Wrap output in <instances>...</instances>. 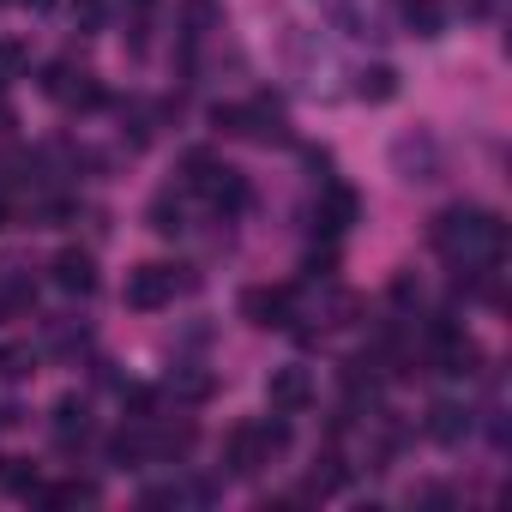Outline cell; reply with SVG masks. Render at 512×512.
I'll use <instances>...</instances> for the list:
<instances>
[{"mask_svg":"<svg viewBox=\"0 0 512 512\" xmlns=\"http://www.w3.org/2000/svg\"><path fill=\"white\" fill-rule=\"evenodd\" d=\"M266 404H272L278 416H302V410L314 404V374H308L302 362L272 368V380H266Z\"/></svg>","mask_w":512,"mask_h":512,"instance_id":"cell-10","label":"cell"},{"mask_svg":"<svg viewBox=\"0 0 512 512\" xmlns=\"http://www.w3.org/2000/svg\"><path fill=\"white\" fill-rule=\"evenodd\" d=\"M344 482H350V464H344L338 452H320L314 470H308V494H338Z\"/></svg>","mask_w":512,"mask_h":512,"instance_id":"cell-18","label":"cell"},{"mask_svg":"<svg viewBox=\"0 0 512 512\" xmlns=\"http://www.w3.org/2000/svg\"><path fill=\"white\" fill-rule=\"evenodd\" d=\"M193 284H199V278H193L187 266H157V260H151V266H133V272H127V290H121V296H127L133 314H157V308H169V302H175L181 290H193Z\"/></svg>","mask_w":512,"mask_h":512,"instance_id":"cell-4","label":"cell"},{"mask_svg":"<svg viewBox=\"0 0 512 512\" xmlns=\"http://www.w3.org/2000/svg\"><path fill=\"white\" fill-rule=\"evenodd\" d=\"M290 446V422L272 410V422H235L223 440V470L229 476H260L278 452Z\"/></svg>","mask_w":512,"mask_h":512,"instance_id":"cell-2","label":"cell"},{"mask_svg":"<svg viewBox=\"0 0 512 512\" xmlns=\"http://www.w3.org/2000/svg\"><path fill=\"white\" fill-rule=\"evenodd\" d=\"M211 127L229 139H253V145H290V115L272 97H247V103H217Z\"/></svg>","mask_w":512,"mask_h":512,"instance_id":"cell-3","label":"cell"},{"mask_svg":"<svg viewBox=\"0 0 512 512\" xmlns=\"http://www.w3.org/2000/svg\"><path fill=\"white\" fill-rule=\"evenodd\" d=\"M25 67H31V43L25 37H0V85L25 79Z\"/></svg>","mask_w":512,"mask_h":512,"instance_id":"cell-22","label":"cell"},{"mask_svg":"<svg viewBox=\"0 0 512 512\" xmlns=\"http://www.w3.org/2000/svg\"><path fill=\"white\" fill-rule=\"evenodd\" d=\"M241 320L260 326V332H284L290 320H302L296 290L290 284H253V290H241Z\"/></svg>","mask_w":512,"mask_h":512,"instance_id":"cell-7","label":"cell"},{"mask_svg":"<svg viewBox=\"0 0 512 512\" xmlns=\"http://www.w3.org/2000/svg\"><path fill=\"white\" fill-rule=\"evenodd\" d=\"M398 19H404V31L422 37V43L446 31V7H440V0H398Z\"/></svg>","mask_w":512,"mask_h":512,"instance_id":"cell-15","label":"cell"},{"mask_svg":"<svg viewBox=\"0 0 512 512\" xmlns=\"http://www.w3.org/2000/svg\"><path fill=\"white\" fill-rule=\"evenodd\" d=\"M392 308H422V284H416L410 272L392 278Z\"/></svg>","mask_w":512,"mask_h":512,"instance_id":"cell-27","label":"cell"},{"mask_svg":"<svg viewBox=\"0 0 512 512\" xmlns=\"http://www.w3.org/2000/svg\"><path fill=\"white\" fill-rule=\"evenodd\" d=\"M217 392V374H205V368H175L169 374V398L175 404H205Z\"/></svg>","mask_w":512,"mask_h":512,"instance_id":"cell-16","label":"cell"},{"mask_svg":"<svg viewBox=\"0 0 512 512\" xmlns=\"http://www.w3.org/2000/svg\"><path fill=\"white\" fill-rule=\"evenodd\" d=\"M49 434H55V446H61V452H79V446H91V440H97L91 404H85L79 392L55 398V410H49Z\"/></svg>","mask_w":512,"mask_h":512,"instance_id":"cell-8","label":"cell"},{"mask_svg":"<svg viewBox=\"0 0 512 512\" xmlns=\"http://www.w3.org/2000/svg\"><path fill=\"white\" fill-rule=\"evenodd\" d=\"M121 404L133 410V422H151V410H157V392H151V386H127V392H121Z\"/></svg>","mask_w":512,"mask_h":512,"instance_id":"cell-26","label":"cell"},{"mask_svg":"<svg viewBox=\"0 0 512 512\" xmlns=\"http://www.w3.org/2000/svg\"><path fill=\"white\" fill-rule=\"evenodd\" d=\"M356 97L362 103H392L398 97V73L392 67H362L356 73Z\"/></svg>","mask_w":512,"mask_h":512,"instance_id":"cell-19","label":"cell"},{"mask_svg":"<svg viewBox=\"0 0 512 512\" xmlns=\"http://www.w3.org/2000/svg\"><path fill=\"white\" fill-rule=\"evenodd\" d=\"M31 500H43V506H91V500H97V482H85V476H73V482H55V488H37Z\"/></svg>","mask_w":512,"mask_h":512,"instance_id":"cell-20","label":"cell"},{"mask_svg":"<svg viewBox=\"0 0 512 512\" xmlns=\"http://www.w3.org/2000/svg\"><path fill=\"white\" fill-rule=\"evenodd\" d=\"M19 7H37V13H43V7H55V0H19Z\"/></svg>","mask_w":512,"mask_h":512,"instance_id":"cell-30","label":"cell"},{"mask_svg":"<svg viewBox=\"0 0 512 512\" xmlns=\"http://www.w3.org/2000/svg\"><path fill=\"white\" fill-rule=\"evenodd\" d=\"M43 97H49V103H61V109H73V115L103 109V85H97V73H91V67H79L73 55H61V61H49V67H43Z\"/></svg>","mask_w":512,"mask_h":512,"instance_id":"cell-5","label":"cell"},{"mask_svg":"<svg viewBox=\"0 0 512 512\" xmlns=\"http://www.w3.org/2000/svg\"><path fill=\"white\" fill-rule=\"evenodd\" d=\"M151 458H157V452H151V428H145V422L109 434V464H115V470H139V464H151Z\"/></svg>","mask_w":512,"mask_h":512,"instance_id":"cell-13","label":"cell"},{"mask_svg":"<svg viewBox=\"0 0 512 512\" xmlns=\"http://www.w3.org/2000/svg\"><path fill=\"white\" fill-rule=\"evenodd\" d=\"M356 217H362L356 187H344V181H320V199H314V229H320V235H344Z\"/></svg>","mask_w":512,"mask_h":512,"instance_id":"cell-9","label":"cell"},{"mask_svg":"<svg viewBox=\"0 0 512 512\" xmlns=\"http://www.w3.org/2000/svg\"><path fill=\"white\" fill-rule=\"evenodd\" d=\"M13 121H19V115H13V103H0V133H13Z\"/></svg>","mask_w":512,"mask_h":512,"instance_id":"cell-29","label":"cell"},{"mask_svg":"<svg viewBox=\"0 0 512 512\" xmlns=\"http://www.w3.org/2000/svg\"><path fill=\"white\" fill-rule=\"evenodd\" d=\"M145 223H151L157 235H181V229H187V205H181V193H157V199L145 205Z\"/></svg>","mask_w":512,"mask_h":512,"instance_id":"cell-17","label":"cell"},{"mask_svg":"<svg viewBox=\"0 0 512 512\" xmlns=\"http://www.w3.org/2000/svg\"><path fill=\"white\" fill-rule=\"evenodd\" d=\"M0 488L31 500V494L43 488V476H37V464H25V458H0Z\"/></svg>","mask_w":512,"mask_h":512,"instance_id":"cell-21","label":"cell"},{"mask_svg":"<svg viewBox=\"0 0 512 512\" xmlns=\"http://www.w3.org/2000/svg\"><path fill=\"white\" fill-rule=\"evenodd\" d=\"M85 326H73V320H49V332H43V344L55 350V356H73V350H85Z\"/></svg>","mask_w":512,"mask_h":512,"instance_id":"cell-24","label":"cell"},{"mask_svg":"<svg viewBox=\"0 0 512 512\" xmlns=\"http://www.w3.org/2000/svg\"><path fill=\"white\" fill-rule=\"evenodd\" d=\"M392 169H398L410 187H428V181L446 175V151H440V139H434L428 127H416V133L392 139Z\"/></svg>","mask_w":512,"mask_h":512,"instance_id":"cell-6","label":"cell"},{"mask_svg":"<svg viewBox=\"0 0 512 512\" xmlns=\"http://www.w3.org/2000/svg\"><path fill=\"white\" fill-rule=\"evenodd\" d=\"M49 278H55L61 296H91L97 290V260H91V253H79V247H67V253H55Z\"/></svg>","mask_w":512,"mask_h":512,"instance_id":"cell-12","label":"cell"},{"mask_svg":"<svg viewBox=\"0 0 512 512\" xmlns=\"http://www.w3.org/2000/svg\"><path fill=\"white\" fill-rule=\"evenodd\" d=\"M422 428H428V440H440V446H458V440H464V434L476 428V416H470L464 404H434Z\"/></svg>","mask_w":512,"mask_h":512,"instance_id":"cell-14","label":"cell"},{"mask_svg":"<svg viewBox=\"0 0 512 512\" xmlns=\"http://www.w3.org/2000/svg\"><path fill=\"white\" fill-rule=\"evenodd\" d=\"M199 193L223 211V217H235V211H247V199H253V187H247V175L241 169H229V163H211V175L199 181Z\"/></svg>","mask_w":512,"mask_h":512,"instance_id":"cell-11","label":"cell"},{"mask_svg":"<svg viewBox=\"0 0 512 512\" xmlns=\"http://www.w3.org/2000/svg\"><path fill=\"white\" fill-rule=\"evenodd\" d=\"M73 31H79V37L103 31V0H73Z\"/></svg>","mask_w":512,"mask_h":512,"instance_id":"cell-25","label":"cell"},{"mask_svg":"<svg viewBox=\"0 0 512 512\" xmlns=\"http://www.w3.org/2000/svg\"><path fill=\"white\" fill-rule=\"evenodd\" d=\"M428 247L452 266H500L506 253V223L488 205H446L428 223Z\"/></svg>","mask_w":512,"mask_h":512,"instance_id":"cell-1","label":"cell"},{"mask_svg":"<svg viewBox=\"0 0 512 512\" xmlns=\"http://www.w3.org/2000/svg\"><path fill=\"white\" fill-rule=\"evenodd\" d=\"M31 374H37L31 344H0V380H31Z\"/></svg>","mask_w":512,"mask_h":512,"instance_id":"cell-23","label":"cell"},{"mask_svg":"<svg viewBox=\"0 0 512 512\" xmlns=\"http://www.w3.org/2000/svg\"><path fill=\"white\" fill-rule=\"evenodd\" d=\"M308 169H314V181H332V151H308Z\"/></svg>","mask_w":512,"mask_h":512,"instance_id":"cell-28","label":"cell"}]
</instances>
